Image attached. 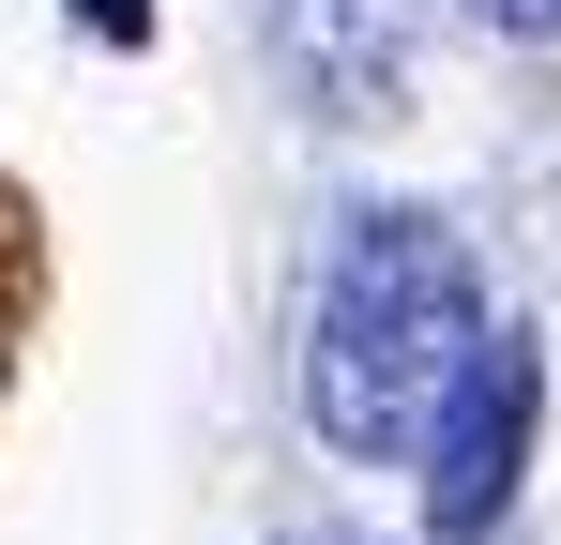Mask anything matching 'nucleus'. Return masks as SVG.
<instances>
[{
	"label": "nucleus",
	"mask_w": 561,
	"mask_h": 545,
	"mask_svg": "<svg viewBox=\"0 0 561 545\" xmlns=\"http://www.w3.org/2000/svg\"><path fill=\"white\" fill-rule=\"evenodd\" d=\"M485 363V288L440 212H365L319 272V334H304V409L350 454H425L456 379Z\"/></svg>",
	"instance_id": "f257e3e1"
},
{
	"label": "nucleus",
	"mask_w": 561,
	"mask_h": 545,
	"mask_svg": "<svg viewBox=\"0 0 561 545\" xmlns=\"http://www.w3.org/2000/svg\"><path fill=\"white\" fill-rule=\"evenodd\" d=\"M531 409H547L531 334H485V363L456 379V409H440V440H425V515H440V531H501V500H516V469H531Z\"/></svg>",
	"instance_id": "f03ea898"
},
{
	"label": "nucleus",
	"mask_w": 561,
	"mask_h": 545,
	"mask_svg": "<svg viewBox=\"0 0 561 545\" xmlns=\"http://www.w3.org/2000/svg\"><path fill=\"white\" fill-rule=\"evenodd\" d=\"M485 31H561V0H470Z\"/></svg>",
	"instance_id": "20e7f679"
},
{
	"label": "nucleus",
	"mask_w": 561,
	"mask_h": 545,
	"mask_svg": "<svg viewBox=\"0 0 561 545\" xmlns=\"http://www.w3.org/2000/svg\"><path fill=\"white\" fill-rule=\"evenodd\" d=\"M77 15H92L106 46H137V31H152V0H77Z\"/></svg>",
	"instance_id": "7ed1b4c3"
}]
</instances>
